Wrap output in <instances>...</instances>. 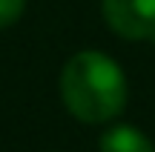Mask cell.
I'll return each mask as SVG.
<instances>
[{"label": "cell", "instance_id": "cell-1", "mask_svg": "<svg viewBox=\"0 0 155 152\" xmlns=\"http://www.w3.org/2000/svg\"><path fill=\"white\" fill-rule=\"evenodd\" d=\"M61 98L81 124H109L127 106V75L109 55L81 49L61 69Z\"/></svg>", "mask_w": 155, "mask_h": 152}, {"label": "cell", "instance_id": "cell-2", "mask_svg": "<svg viewBox=\"0 0 155 152\" xmlns=\"http://www.w3.org/2000/svg\"><path fill=\"white\" fill-rule=\"evenodd\" d=\"M104 20L124 40L155 37V0H101Z\"/></svg>", "mask_w": 155, "mask_h": 152}, {"label": "cell", "instance_id": "cell-3", "mask_svg": "<svg viewBox=\"0 0 155 152\" xmlns=\"http://www.w3.org/2000/svg\"><path fill=\"white\" fill-rule=\"evenodd\" d=\"M101 152H155V147L141 129H135L129 124H118L104 132Z\"/></svg>", "mask_w": 155, "mask_h": 152}, {"label": "cell", "instance_id": "cell-4", "mask_svg": "<svg viewBox=\"0 0 155 152\" xmlns=\"http://www.w3.org/2000/svg\"><path fill=\"white\" fill-rule=\"evenodd\" d=\"M26 11V0H0V29L15 26Z\"/></svg>", "mask_w": 155, "mask_h": 152}]
</instances>
